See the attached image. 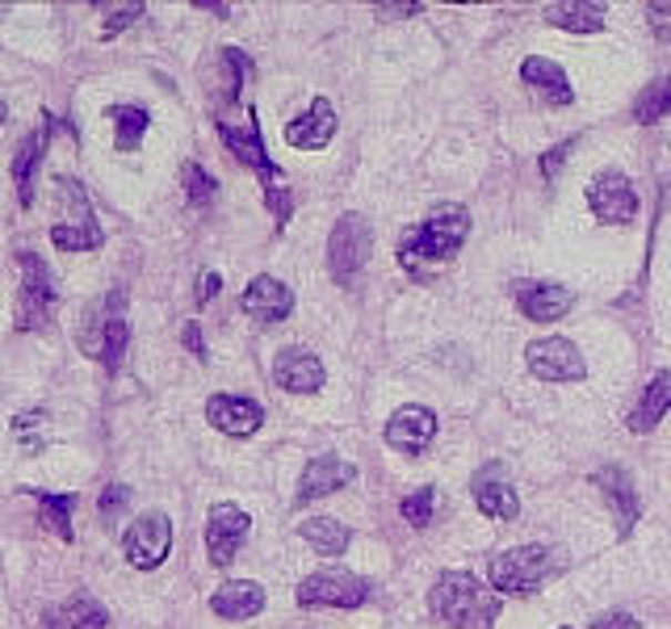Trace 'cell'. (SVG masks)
Masks as SVG:
<instances>
[{
    "label": "cell",
    "mask_w": 671,
    "mask_h": 629,
    "mask_svg": "<svg viewBox=\"0 0 671 629\" xmlns=\"http://www.w3.org/2000/svg\"><path fill=\"white\" fill-rule=\"evenodd\" d=\"M110 612L93 596H68L42 612V629H105Z\"/></svg>",
    "instance_id": "7402d4cb"
},
{
    "label": "cell",
    "mask_w": 671,
    "mask_h": 629,
    "mask_svg": "<svg viewBox=\"0 0 671 629\" xmlns=\"http://www.w3.org/2000/svg\"><path fill=\"white\" fill-rule=\"evenodd\" d=\"M378 13H420V4H378Z\"/></svg>",
    "instance_id": "7bdbcfd3"
},
{
    "label": "cell",
    "mask_w": 671,
    "mask_h": 629,
    "mask_svg": "<svg viewBox=\"0 0 671 629\" xmlns=\"http://www.w3.org/2000/svg\"><path fill=\"white\" fill-rule=\"evenodd\" d=\"M466 235H470V210L458 206V202H445V206H437L424 219L420 227H411L403 235L399 265L407 273H420L424 265H445V261L458 256Z\"/></svg>",
    "instance_id": "6da1fadb"
},
{
    "label": "cell",
    "mask_w": 671,
    "mask_h": 629,
    "mask_svg": "<svg viewBox=\"0 0 671 629\" xmlns=\"http://www.w3.org/2000/svg\"><path fill=\"white\" fill-rule=\"evenodd\" d=\"M218 290H223V277H218V273H202V277H197V306H206L214 298V294H218Z\"/></svg>",
    "instance_id": "60d3db41"
},
{
    "label": "cell",
    "mask_w": 671,
    "mask_h": 629,
    "mask_svg": "<svg viewBox=\"0 0 671 629\" xmlns=\"http://www.w3.org/2000/svg\"><path fill=\"white\" fill-rule=\"evenodd\" d=\"M512 298H517L520 315H525L529 324H558V319L571 315L576 290L558 286V282H517Z\"/></svg>",
    "instance_id": "7c38bea8"
},
{
    "label": "cell",
    "mask_w": 671,
    "mask_h": 629,
    "mask_svg": "<svg viewBox=\"0 0 671 629\" xmlns=\"http://www.w3.org/2000/svg\"><path fill=\"white\" fill-rule=\"evenodd\" d=\"M399 513L407 525H416V529H424L428 520H433V513H437V491L433 487H416L411 496H403Z\"/></svg>",
    "instance_id": "836d02e7"
},
{
    "label": "cell",
    "mask_w": 671,
    "mask_h": 629,
    "mask_svg": "<svg viewBox=\"0 0 671 629\" xmlns=\"http://www.w3.org/2000/svg\"><path fill=\"white\" fill-rule=\"evenodd\" d=\"M592 483L600 487V496L609 499V508H613L617 537H630L633 525L642 520V499H638V487H633V478L626 475L621 466H604V470H596Z\"/></svg>",
    "instance_id": "5bb4252c"
},
{
    "label": "cell",
    "mask_w": 671,
    "mask_h": 629,
    "mask_svg": "<svg viewBox=\"0 0 671 629\" xmlns=\"http://www.w3.org/2000/svg\"><path fill=\"white\" fill-rule=\"evenodd\" d=\"M265 202H268V210H273V219H277V227H286V219H289L286 185H273V190H265Z\"/></svg>",
    "instance_id": "74e56055"
},
{
    "label": "cell",
    "mask_w": 671,
    "mask_h": 629,
    "mask_svg": "<svg viewBox=\"0 0 671 629\" xmlns=\"http://www.w3.org/2000/svg\"><path fill=\"white\" fill-rule=\"evenodd\" d=\"M592 629H642V621H633L630 612H600Z\"/></svg>",
    "instance_id": "ab89813d"
},
{
    "label": "cell",
    "mask_w": 671,
    "mask_h": 629,
    "mask_svg": "<svg viewBox=\"0 0 671 629\" xmlns=\"http://www.w3.org/2000/svg\"><path fill=\"white\" fill-rule=\"evenodd\" d=\"M101 227L96 223H55L51 227V244H55L59 252H93L101 248Z\"/></svg>",
    "instance_id": "4dcf8cb0"
},
{
    "label": "cell",
    "mask_w": 671,
    "mask_h": 629,
    "mask_svg": "<svg viewBox=\"0 0 671 629\" xmlns=\"http://www.w3.org/2000/svg\"><path fill=\"white\" fill-rule=\"evenodd\" d=\"M55 273L42 256L21 252V294H18V327L21 332H42L51 311H55Z\"/></svg>",
    "instance_id": "5b68a950"
},
{
    "label": "cell",
    "mask_w": 671,
    "mask_h": 629,
    "mask_svg": "<svg viewBox=\"0 0 671 629\" xmlns=\"http://www.w3.org/2000/svg\"><path fill=\"white\" fill-rule=\"evenodd\" d=\"M541 18L571 34H596L604 30V4H546Z\"/></svg>",
    "instance_id": "4316f807"
},
{
    "label": "cell",
    "mask_w": 671,
    "mask_h": 629,
    "mask_svg": "<svg viewBox=\"0 0 671 629\" xmlns=\"http://www.w3.org/2000/svg\"><path fill=\"white\" fill-rule=\"evenodd\" d=\"M369 600V584L353 571H315L298 588L303 609H357Z\"/></svg>",
    "instance_id": "8992f818"
},
{
    "label": "cell",
    "mask_w": 671,
    "mask_h": 629,
    "mask_svg": "<svg viewBox=\"0 0 671 629\" xmlns=\"http://www.w3.org/2000/svg\"><path fill=\"white\" fill-rule=\"evenodd\" d=\"M181 181H185V197H190V206L197 210H211L214 206V197H218V185H214V176L202 164H185L181 169Z\"/></svg>",
    "instance_id": "1f68e13d"
},
{
    "label": "cell",
    "mask_w": 671,
    "mask_h": 629,
    "mask_svg": "<svg viewBox=\"0 0 671 629\" xmlns=\"http://www.w3.org/2000/svg\"><path fill=\"white\" fill-rule=\"evenodd\" d=\"M647 26L654 30V39L659 42H671V4H647Z\"/></svg>",
    "instance_id": "8d00e7d4"
},
{
    "label": "cell",
    "mask_w": 671,
    "mask_h": 629,
    "mask_svg": "<svg viewBox=\"0 0 671 629\" xmlns=\"http://www.w3.org/2000/svg\"><path fill=\"white\" fill-rule=\"evenodd\" d=\"M525 362L541 382H579L588 374V362L567 336H550V341H533L525 348Z\"/></svg>",
    "instance_id": "9c48e42d"
},
{
    "label": "cell",
    "mask_w": 671,
    "mask_h": 629,
    "mask_svg": "<svg viewBox=\"0 0 671 629\" xmlns=\"http://www.w3.org/2000/svg\"><path fill=\"white\" fill-rule=\"evenodd\" d=\"M185 348L193 357H206V341H202V327L197 324H185Z\"/></svg>",
    "instance_id": "b9f144b4"
},
{
    "label": "cell",
    "mask_w": 671,
    "mask_h": 629,
    "mask_svg": "<svg viewBox=\"0 0 671 629\" xmlns=\"http://www.w3.org/2000/svg\"><path fill=\"white\" fill-rule=\"evenodd\" d=\"M671 412V369H659L651 378V386L642 390L638 407L630 412V433H651L659 428V419Z\"/></svg>",
    "instance_id": "cb8c5ba5"
},
{
    "label": "cell",
    "mask_w": 671,
    "mask_h": 629,
    "mask_svg": "<svg viewBox=\"0 0 671 629\" xmlns=\"http://www.w3.org/2000/svg\"><path fill=\"white\" fill-rule=\"evenodd\" d=\"M240 311L261 319V324H282L289 311H294V290L277 277H256L244 294H240Z\"/></svg>",
    "instance_id": "d6986e66"
},
{
    "label": "cell",
    "mask_w": 671,
    "mask_h": 629,
    "mask_svg": "<svg viewBox=\"0 0 671 629\" xmlns=\"http://www.w3.org/2000/svg\"><path fill=\"white\" fill-rule=\"evenodd\" d=\"M588 206L600 223H609V227H626L638 219V193H633L630 176L617 169H604L592 176V185H588Z\"/></svg>",
    "instance_id": "ba28073f"
},
{
    "label": "cell",
    "mask_w": 671,
    "mask_h": 629,
    "mask_svg": "<svg viewBox=\"0 0 671 629\" xmlns=\"http://www.w3.org/2000/svg\"><path fill=\"white\" fill-rule=\"evenodd\" d=\"M298 534H303V541H311V550L324 554V558L345 554L348 541H353L348 525H345V520H336V516H311V520H303V525H298Z\"/></svg>",
    "instance_id": "484cf974"
},
{
    "label": "cell",
    "mask_w": 671,
    "mask_h": 629,
    "mask_svg": "<svg viewBox=\"0 0 671 629\" xmlns=\"http://www.w3.org/2000/svg\"><path fill=\"white\" fill-rule=\"evenodd\" d=\"M499 591L482 588L470 571H445L433 591H428V609L437 621L454 629H491L499 617Z\"/></svg>",
    "instance_id": "7a4b0ae2"
},
{
    "label": "cell",
    "mask_w": 671,
    "mask_h": 629,
    "mask_svg": "<svg viewBox=\"0 0 671 629\" xmlns=\"http://www.w3.org/2000/svg\"><path fill=\"white\" fill-rule=\"evenodd\" d=\"M668 110H671V72L668 77L651 80V84L638 93V101H633V122L654 126L659 118H668Z\"/></svg>",
    "instance_id": "f546056e"
},
{
    "label": "cell",
    "mask_w": 671,
    "mask_h": 629,
    "mask_svg": "<svg viewBox=\"0 0 671 629\" xmlns=\"http://www.w3.org/2000/svg\"><path fill=\"white\" fill-rule=\"evenodd\" d=\"M520 80H525L529 93H533L537 101H546V105H571V101H576V89H571V80H567V72L558 68L555 59L529 55L520 63Z\"/></svg>",
    "instance_id": "ffe728a7"
},
{
    "label": "cell",
    "mask_w": 671,
    "mask_h": 629,
    "mask_svg": "<svg viewBox=\"0 0 671 629\" xmlns=\"http://www.w3.org/2000/svg\"><path fill=\"white\" fill-rule=\"evenodd\" d=\"M139 18H143V4H122L114 18L105 21V30H101V34H105V39H114L122 26H131V21H139Z\"/></svg>",
    "instance_id": "f35d334b"
},
{
    "label": "cell",
    "mask_w": 671,
    "mask_h": 629,
    "mask_svg": "<svg viewBox=\"0 0 671 629\" xmlns=\"http://www.w3.org/2000/svg\"><path fill=\"white\" fill-rule=\"evenodd\" d=\"M126 504H131V487L114 483V487H105V491H101V504H96V508H101V516H105V520H114V516L122 513Z\"/></svg>",
    "instance_id": "d590c367"
},
{
    "label": "cell",
    "mask_w": 671,
    "mask_h": 629,
    "mask_svg": "<svg viewBox=\"0 0 671 629\" xmlns=\"http://www.w3.org/2000/svg\"><path fill=\"white\" fill-rule=\"evenodd\" d=\"M567 567V558L558 546H512V550H504L491 558V567H487V579H491V588L504 591V596H533L546 579H555L558 571Z\"/></svg>",
    "instance_id": "3957f363"
},
{
    "label": "cell",
    "mask_w": 671,
    "mask_h": 629,
    "mask_svg": "<svg viewBox=\"0 0 671 629\" xmlns=\"http://www.w3.org/2000/svg\"><path fill=\"white\" fill-rule=\"evenodd\" d=\"M324 362L311 348H298V344L282 348L277 362H273V382L289 395H315V390H324Z\"/></svg>",
    "instance_id": "4fadbf2b"
},
{
    "label": "cell",
    "mask_w": 671,
    "mask_h": 629,
    "mask_svg": "<svg viewBox=\"0 0 671 629\" xmlns=\"http://www.w3.org/2000/svg\"><path fill=\"white\" fill-rule=\"evenodd\" d=\"M30 496L39 499V508H42V525L51 529L55 537H63V541H72V508H77V496L68 491V496H55V491H34L30 487Z\"/></svg>",
    "instance_id": "83f0119b"
},
{
    "label": "cell",
    "mask_w": 671,
    "mask_h": 629,
    "mask_svg": "<svg viewBox=\"0 0 671 629\" xmlns=\"http://www.w3.org/2000/svg\"><path fill=\"white\" fill-rule=\"evenodd\" d=\"M206 419L227 437H252L265 424V407L244 395H211L206 399Z\"/></svg>",
    "instance_id": "2e32d148"
},
{
    "label": "cell",
    "mask_w": 671,
    "mask_h": 629,
    "mask_svg": "<svg viewBox=\"0 0 671 629\" xmlns=\"http://www.w3.org/2000/svg\"><path fill=\"white\" fill-rule=\"evenodd\" d=\"M51 118H42L39 131L26 134L21 139L18 155H13V185H18V202L21 206H34V172L42 164V152H47V143H51Z\"/></svg>",
    "instance_id": "44dd1931"
},
{
    "label": "cell",
    "mask_w": 671,
    "mask_h": 629,
    "mask_svg": "<svg viewBox=\"0 0 671 629\" xmlns=\"http://www.w3.org/2000/svg\"><path fill=\"white\" fill-rule=\"evenodd\" d=\"M437 437V416L411 403V407H399L395 416L386 419V445L399 449V454H424Z\"/></svg>",
    "instance_id": "9a60e30c"
},
{
    "label": "cell",
    "mask_w": 671,
    "mask_h": 629,
    "mask_svg": "<svg viewBox=\"0 0 671 629\" xmlns=\"http://www.w3.org/2000/svg\"><path fill=\"white\" fill-rule=\"evenodd\" d=\"M0 122H4V105H0Z\"/></svg>",
    "instance_id": "ee69618b"
},
{
    "label": "cell",
    "mask_w": 671,
    "mask_h": 629,
    "mask_svg": "<svg viewBox=\"0 0 671 629\" xmlns=\"http://www.w3.org/2000/svg\"><path fill=\"white\" fill-rule=\"evenodd\" d=\"M357 478V466L345 458H336V454H319V458L307 461V470L298 478V504H311V499L319 496H332V491H340Z\"/></svg>",
    "instance_id": "ac0fdd59"
},
{
    "label": "cell",
    "mask_w": 671,
    "mask_h": 629,
    "mask_svg": "<svg viewBox=\"0 0 671 629\" xmlns=\"http://www.w3.org/2000/svg\"><path fill=\"white\" fill-rule=\"evenodd\" d=\"M475 504H479V513H487L491 520H517L520 516V499L517 491H512V483L496 478V470L475 478Z\"/></svg>",
    "instance_id": "d4e9b609"
},
{
    "label": "cell",
    "mask_w": 671,
    "mask_h": 629,
    "mask_svg": "<svg viewBox=\"0 0 671 629\" xmlns=\"http://www.w3.org/2000/svg\"><path fill=\"white\" fill-rule=\"evenodd\" d=\"M265 609V588L256 579H231L211 596V612L227 617V621H248Z\"/></svg>",
    "instance_id": "603a6c76"
},
{
    "label": "cell",
    "mask_w": 671,
    "mask_h": 629,
    "mask_svg": "<svg viewBox=\"0 0 671 629\" xmlns=\"http://www.w3.org/2000/svg\"><path fill=\"white\" fill-rule=\"evenodd\" d=\"M252 520L244 508L235 504H214L211 516H206V554H211L214 567H227L231 558L240 554V546L248 541Z\"/></svg>",
    "instance_id": "8fae6325"
},
{
    "label": "cell",
    "mask_w": 671,
    "mask_h": 629,
    "mask_svg": "<svg viewBox=\"0 0 671 629\" xmlns=\"http://www.w3.org/2000/svg\"><path fill=\"white\" fill-rule=\"evenodd\" d=\"M336 134V105L327 97H315L307 114L289 118L286 122V143L289 148H303V152H324Z\"/></svg>",
    "instance_id": "e0dca14e"
},
{
    "label": "cell",
    "mask_w": 671,
    "mask_h": 629,
    "mask_svg": "<svg viewBox=\"0 0 671 629\" xmlns=\"http://www.w3.org/2000/svg\"><path fill=\"white\" fill-rule=\"evenodd\" d=\"M126 341H131V327H126V319H122V311H114V315H110V324H105V341H101V365H105L110 374L122 365Z\"/></svg>",
    "instance_id": "d6a6232c"
},
{
    "label": "cell",
    "mask_w": 671,
    "mask_h": 629,
    "mask_svg": "<svg viewBox=\"0 0 671 629\" xmlns=\"http://www.w3.org/2000/svg\"><path fill=\"white\" fill-rule=\"evenodd\" d=\"M169 550H173V520L164 513L139 516L131 529L122 534V554L139 571H155L169 558Z\"/></svg>",
    "instance_id": "52a82bcc"
},
{
    "label": "cell",
    "mask_w": 671,
    "mask_h": 629,
    "mask_svg": "<svg viewBox=\"0 0 671 629\" xmlns=\"http://www.w3.org/2000/svg\"><path fill=\"white\" fill-rule=\"evenodd\" d=\"M562 629H571V626H562Z\"/></svg>",
    "instance_id": "f6af8a7d"
},
{
    "label": "cell",
    "mask_w": 671,
    "mask_h": 629,
    "mask_svg": "<svg viewBox=\"0 0 671 629\" xmlns=\"http://www.w3.org/2000/svg\"><path fill=\"white\" fill-rule=\"evenodd\" d=\"M369 252H374V223L365 214L336 219L332 240H327V268L340 286H353L362 277V268L369 265Z\"/></svg>",
    "instance_id": "277c9868"
},
{
    "label": "cell",
    "mask_w": 671,
    "mask_h": 629,
    "mask_svg": "<svg viewBox=\"0 0 671 629\" xmlns=\"http://www.w3.org/2000/svg\"><path fill=\"white\" fill-rule=\"evenodd\" d=\"M576 148H579V139H562V143H555L550 152L541 155V176H546V181H558V172H562V164L571 160Z\"/></svg>",
    "instance_id": "e575fe53"
},
{
    "label": "cell",
    "mask_w": 671,
    "mask_h": 629,
    "mask_svg": "<svg viewBox=\"0 0 671 629\" xmlns=\"http://www.w3.org/2000/svg\"><path fill=\"white\" fill-rule=\"evenodd\" d=\"M218 134H223V143H227L231 152L240 155L248 169H256L265 176V185H282V169L268 160L265 143H261V126H256V114H244V122H231V118H218Z\"/></svg>",
    "instance_id": "30bf717a"
},
{
    "label": "cell",
    "mask_w": 671,
    "mask_h": 629,
    "mask_svg": "<svg viewBox=\"0 0 671 629\" xmlns=\"http://www.w3.org/2000/svg\"><path fill=\"white\" fill-rule=\"evenodd\" d=\"M110 122H114L118 131V152H134L139 143H143V134H148V122H152V114L143 110V105H114L110 110Z\"/></svg>",
    "instance_id": "f1b7e54d"
}]
</instances>
